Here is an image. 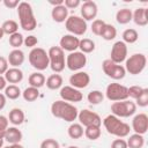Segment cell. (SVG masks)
Segmentation results:
<instances>
[{
  "instance_id": "3957f363",
  "label": "cell",
  "mask_w": 148,
  "mask_h": 148,
  "mask_svg": "<svg viewBox=\"0 0 148 148\" xmlns=\"http://www.w3.org/2000/svg\"><path fill=\"white\" fill-rule=\"evenodd\" d=\"M17 16L20 25L24 31H32L37 27V20L34 15L32 7L27 1H21L17 6Z\"/></svg>"
},
{
  "instance_id": "277c9868",
  "label": "cell",
  "mask_w": 148,
  "mask_h": 148,
  "mask_svg": "<svg viewBox=\"0 0 148 148\" xmlns=\"http://www.w3.org/2000/svg\"><path fill=\"white\" fill-rule=\"evenodd\" d=\"M30 65L37 69V72H42L50 66V60H49V54L47 51H45L42 47H34L29 52L28 56Z\"/></svg>"
},
{
  "instance_id": "83f0119b",
  "label": "cell",
  "mask_w": 148,
  "mask_h": 148,
  "mask_svg": "<svg viewBox=\"0 0 148 148\" xmlns=\"http://www.w3.org/2000/svg\"><path fill=\"white\" fill-rule=\"evenodd\" d=\"M116 21L119 24H127L132 21V10L128 8H121L116 13Z\"/></svg>"
},
{
  "instance_id": "f6af8a7d",
  "label": "cell",
  "mask_w": 148,
  "mask_h": 148,
  "mask_svg": "<svg viewBox=\"0 0 148 148\" xmlns=\"http://www.w3.org/2000/svg\"><path fill=\"white\" fill-rule=\"evenodd\" d=\"M64 6L67 9H74L81 6V1L80 0H64Z\"/></svg>"
},
{
  "instance_id": "ab89813d",
  "label": "cell",
  "mask_w": 148,
  "mask_h": 148,
  "mask_svg": "<svg viewBox=\"0 0 148 148\" xmlns=\"http://www.w3.org/2000/svg\"><path fill=\"white\" fill-rule=\"evenodd\" d=\"M104 25H105V22L103 20H99V18L94 20L92 23H91V31H92V34L96 35V36H99Z\"/></svg>"
},
{
  "instance_id": "2e32d148",
  "label": "cell",
  "mask_w": 148,
  "mask_h": 148,
  "mask_svg": "<svg viewBox=\"0 0 148 148\" xmlns=\"http://www.w3.org/2000/svg\"><path fill=\"white\" fill-rule=\"evenodd\" d=\"M69 83L72 87L76 88V89H83L86 87L89 86L90 83V76L87 72H83V71H79V72H75L74 74L71 75L69 77Z\"/></svg>"
},
{
  "instance_id": "c3c4849f",
  "label": "cell",
  "mask_w": 148,
  "mask_h": 148,
  "mask_svg": "<svg viewBox=\"0 0 148 148\" xmlns=\"http://www.w3.org/2000/svg\"><path fill=\"white\" fill-rule=\"evenodd\" d=\"M2 3L5 5V7L9 9H14V8H17V6L20 5V1L18 0H3Z\"/></svg>"
},
{
  "instance_id": "7bdbcfd3",
  "label": "cell",
  "mask_w": 148,
  "mask_h": 148,
  "mask_svg": "<svg viewBox=\"0 0 148 148\" xmlns=\"http://www.w3.org/2000/svg\"><path fill=\"white\" fill-rule=\"evenodd\" d=\"M23 44H24L27 47L34 49V47H36V45L38 44V39H37V37H36V36H34V35H29V36L24 37Z\"/></svg>"
},
{
  "instance_id": "4dcf8cb0",
  "label": "cell",
  "mask_w": 148,
  "mask_h": 148,
  "mask_svg": "<svg viewBox=\"0 0 148 148\" xmlns=\"http://www.w3.org/2000/svg\"><path fill=\"white\" fill-rule=\"evenodd\" d=\"M104 40H113L117 36V29L114 28V25L105 23V25L103 27V30L99 35Z\"/></svg>"
},
{
  "instance_id": "cb8c5ba5",
  "label": "cell",
  "mask_w": 148,
  "mask_h": 148,
  "mask_svg": "<svg viewBox=\"0 0 148 148\" xmlns=\"http://www.w3.org/2000/svg\"><path fill=\"white\" fill-rule=\"evenodd\" d=\"M24 119H25V116H24V112L18 109V108H14L9 111V114H8V120L9 123H12L14 126H20L24 123Z\"/></svg>"
},
{
  "instance_id": "f1b7e54d",
  "label": "cell",
  "mask_w": 148,
  "mask_h": 148,
  "mask_svg": "<svg viewBox=\"0 0 148 148\" xmlns=\"http://www.w3.org/2000/svg\"><path fill=\"white\" fill-rule=\"evenodd\" d=\"M127 142V147L128 148H142L145 146V138L141 134H132L130 135V138L126 140Z\"/></svg>"
},
{
  "instance_id": "6f0895ef",
  "label": "cell",
  "mask_w": 148,
  "mask_h": 148,
  "mask_svg": "<svg viewBox=\"0 0 148 148\" xmlns=\"http://www.w3.org/2000/svg\"><path fill=\"white\" fill-rule=\"evenodd\" d=\"M2 138H3V134H2V133H0V139H2Z\"/></svg>"
},
{
  "instance_id": "9a60e30c",
  "label": "cell",
  "mask_w": 148,
  "mask_h": 148,
  "mask_svg": "<svg viewBox=\"0 0 148 148\" xmlns=\"http://www.w3.org/2000/svg\"><path fill=\"white\" fill-rule=\"evenodd\" d=\"M81 17L87 22V21H94L96 18L97 13H98V7L95 1L87 0L81 5Z\"/></svg>"
},
{
  "instance_id": "b9f144b4",
  "label": "cell",
  "mask_w": 148,
  "mask_h": 148,
  "mask_svg": "<svg viewBox=\"0 0 148 148\" xmlns=\"http://www.w3.org/2000/svg\"><path fill=\"white\" fill-rule=\"evenodd\" d=\"M40 148H60V145L56 139L49 138V139H45L42 141Z\"/></svg>"
},
{
  "instance_id": "6da1fadb",
  "label": "cell",
  "mask_w": 148,
  "mask_h": 148,
  "mask_svg": "<svg viewBox=\"0 0 148 148\" xmlns=\"http://www.w3.org/2000/svg\"><path fill=\"white\" fill-rule=\"evenodd\" d=\"M51 113L56 118L62 119L67 123H74V120L77 119L79 110L74 104L58 99L51 104Z\"/></svg>"
},
{
  "instance_id": "1f68e13d",
  "label": "cell",
  "mask_w": 148,
  "mask_h": 148,
  "mask_svg": "<svg viewBox=\"0 0 148 148\" xmlns=\"http://www.w3.org/2000/svg\"><path fill=\"white\" fill-rule=\"evenodd\" d=\"M95 42L90 38H82L80 39V43H79V49H80V52L87 54V53H91L94 50H95Z\"/></svg>"
},
{
  "instance_id": "d6986e66",
  "label": "cell",
  "mask_w": 148,
  "mask_h": 148,
  "mask_svg": "<svg viewBox=\"0 0 148 148\" xmlns=\"http://www.w3.org/2000/svg\"><path fill=\"white\" fill-rule=\"evenodd\" d=\"M132 21L139 27H146L148 24V8L139 7L132 12Z\"/></svg>"
},
{
  "instance_id": "d590c367",
  "label": "cell",
  "mask_w": 148,
  "mask_h": 148,
  "mask_svg": "<svg viewBox=\"0 0 148 148\" xmlns=\"http://www.w3.org/2000/svg\"><path fill=\"white\" fill-rule=\"evenodd\" d=\"M87 99L90 104L97 105V104H99L104 101V94L101 90H91L90 92H88Z\"/></svg>"
},
{
  "instance_id": "4316f807",
  "label": "cell",
  "mask_w": 148,
  "mask_h": 148,
  "mask_svg": "<svg viewBox=\"0 0 148 148\" xmlns=\"http://www.w3.org/2000/svg\"><path fill=\"white\" fill-rule=\"evenodd\" d=\"M67 134L71 139H80L84 134L83 126L80 123H72L67 128Z\"/></svg>"
},
{
  "instance_id": "d4e9b609",
  "label": "cell",
  "mask_w": 148,
  "mask_h": 148,
  "mask_svg": "<svg viewBox=\"0 0 148 148\" xmlns=\"http://www.w3.org/2000/svg\"><path fill=\"white\" fill-rule=\"evenodd\" d=\"M62 83H64V80H62V76L58 73H54V74H51L46 81H45V84L46 87L50 89V90H57V89H60L62 87Z\"/></svg>"
},
{
  "instance_id": "5b68a950",
  "label": "cell",
  "mask_w": 148,
  "mask_h": 148,
  "mask_svg": "<svg viewBox=\"0 0 148 148\" xmlns=\"http://www.w3.org/2000/svg\"><path fill=\"white\" fill-rule=\"evenodd\" d=\"M49 60H50V68L54 73H61L66 67V57L65 51L61 50L59 46H51L47 51Z\"/></svg>"
},
{
  "instance_id": "db71d44e",
  "label": "cell",
  "mask_w": 148,
  "mask_h": 148,
  "mask_svg": "<svg viewBox=\"0 0 148 148\" xmlns=\"http://www.w3.org/2000/svg\"><path fill=\"white\" fill-rule=\"evenodd\" d=\"M3 141H5V139L2 138V139H0V148H2L3 147Z\"/></svg>"
},
{
  "instance_id": "7dc6e473",
  "label": "cell",
  "mask_w": 148,
  "mask_h": 148,
  "mask_svg": "<svg viewBox=\"0 0 148 148\" xmlns=\"http://www.w3.org/2000/svg\"><path fill=\"white\" fill-rule=\"evenodd\" d=\"M8 68H9V65H8L7 58L0 56V75H3Z\"/></svg>"
},
{
  "instance_id": "9c48e42d",
  "label": "cell",
  "mask_w": 148,
  "mask_h": 148,
  "mask_svg": "<svg viewBox=\"0 0 148 148\" xmlns=\"http://www.w3.org/2000/svg\"><path fill=\"white\" fill-rule=\"evenodd\" d=\"M105 97L111 102H119V101L128 99L127 87L118 82H112L105 89Z\"/></svg>"
},
{
  "instance_id": "e575fe53",
  "label": "cell",
  "mask_w": 148,
  "mask_h": 148,
  "mask_svg": "<svg viewBox=\"0 0 148 148\" xmlns=\"http://www.w3.org/2000/svg\"><path fill=\"white\" fill-rule=\"evenodd\" d=\"M38 96H39V89L30 87V86L28 88H25L22 92V97L27 102H35L38 98Z\"/></svg>"
},
{
  "instance_id": "816d5d0a",
  "label": "cell",
  "mask_w": 148,
  "mask_h": 148,
  "mask_svg": "<svg viewBox=\"0 0 148 148\" xmlns=\"http://www.w3.org/2000/svg\"><path fill=\"white\" fill-rule=\"evenodd\" d=\"M50 5H52L53 7H57V6H60V5H64V0H50L49 1Z\"/></svg>"
},
{
  "instance_id": "f5cc1de1",
  "label": "cell",
  "mask_w": 148,
  "mask_h": 148,
  "mask_svg": "<svg viewBox=\"0 0 148 148\" xmlns=\"http://www.w3.org/2000/svg\"><path fill=\"white\" fill-rule=\"evenodd\" d=\"M2 148H24L21 143H14V145H9L7 147H2Z\"/></svg>"
},
{
  "instance_id": "7402d4cb",
  "label": "cell",
  "mask_w": 148,
  "mask_h": 148,
  "mask_svg": "<svg viewBox=\"0 0 148 148\" xmlns=\"http://www.w3.org/2000/svg\"><path fill=\"white\" fill-rule=\"evenodd\" d=\"M3 76L7 81V83L16 84L23 80V72L17 67H10L7 69V72L3 74Z\"/></svg>"
},
{
  "instance_id": "836d02e7",
  "label": "cell",
  "mask_w": 148,
  "mask_h": 148,
  "mask_svg": "<svg viewBox=\"0 0 148 148\" xmlns=\"http://www.w3.org/2000/svg\"><path fill=\"white\" fill-rule=\"evenodd\" d=\"M1 29H2V31H3L5 35L10 36V35L17 32V30H18V23L16 21H14V20H7V21H5L2 23Z\"/></svg>"
},
{
  "instance_id": "8fae6325",
  "label": "cell",
  "mask_w": 148,
  "mask_h": 148,
  "mask_svg": "<svg viewBox=\"0 0 148 148\" xmlns=\"http://www.w3.org/2000/svg\"><path fill=\"white\" fill-rule=\"evenodd\" d=\"M87 65V56L80 51L71 52L66 57V67L69 71L79 72Z\"/></svg>"
},
{
  "instance_id": "603a6c76",
  "label": "cell",
  "mask_w": 148,
  "mask_h": 148,
  "mask_svg": "<svg viewBox=\"0 0 148 148\" xmlns=\"http://www.w3.org/2000/svg\"><path fill=\"white\" fill-rule=\"evenodd\" d=\"M51 17L54 22L57 23H62L67 20L68 17V9L64 6V5H60V6H57V7H53L52 10H51Z\"/></svg>"
},
{
  "instance_id": "f907efd6",
  "label": "cell",
  "mask_w": 148,
  "mask_h": 148,
  "mask_svg": "<svg viewBox=\"0 0 148 148\" xmlns=\"http://www.w3.org/2000/svg\"><path fill=\"white\" fill-rule=\"evenodd\" d=\"M7 87V81L5 79L3 75H0V91L1 90H5V88Z\"/></svg>"
},
{
  "instance_id": "484cf974",
  "label": "cell",
  "mask_w": 148,
  "mask_h": 148,
  "mask_svg": "<svg viewBox=\"0 0 148 148\" xmlns=\"http://www.w3.org/2000/svg\"><path fill=\"white\" fill-rule=\"evenodd\" d=\"M45 81H46V79H45L44 74H42L40 72H34L28 77V82H29L30 87H34L37 89L42 88L45 84Z\"/></svg>"
},
{
  "instance_id": "7c38bea8",
  "label": "cell",
  "mask_w": 148,
  "mask_h": 148,
  "mask_svg": "<svg viewBox=\"0 0 148 148\" xmlns=\"http://www.w3.org/2000/svg\"><path fill=\"white\" fill-rule=\"evenodd\" d=\"M77 119H79V123L84 127L101 126L102 125V118L96 112L88 110V109H83V110L79 111Z\"/></svg>"
},
{
  "instance_id": "f546056e",
  "label": "cell",
  "mask_w": 148,
  "mask_h": 148,
  "mask_svg": "<svg viewBox=\"0 0 148 148\" xmlns=\"http://www.w3.org/2000/svg\"><path fill=\"white\" fill-rule=\"evenodd\" d=\"M121 37H123V42L126 45L127 44H133L139 39V32L133 28H128V29L124 30Z\"/></svg>"
},
{
  "instance_id": "52a82bcc",
  "label": "cell",
  "mask_w": 148,
  "mask_h": 148,
  "mask_svg": "<svg viewBox=\"0 0 148 148\" xmlns=\"http://www.w3.org/2000/svg\"><path fill=\"white\" fill-rule=\"evenodd\" d=\"M111 112L113 116L118 118H127L133 116L136 112V105L134 102L130 99L113 102L111 104Z\"/></svg>"
},
{
  "instance_id": "d6a6232c",
  "label": "cell",
  "mask_w": 148,
  "mask_h": 148,
  "mask_svg": "<svg viewBox=\"0 0 148 148\" xmlns=\"http://www.w3.org/2000/svg\"><path fill=\"white\" fill-rule=\"evenodd\" d=\"M3 95L6 96V98H9V99H17L21 95H22V91L20 89L18 86L16 84H9L5 88V92Z\"/></svg>"
},
{
  "instance_id": "ee69618b",
  "label": "cell",
  "mask_w": 148,
  "mask_h": 148,
  "mask_svg": "<svg viewBox=\"0 0 148 148\" xmlns=\"http://www.w3.org/2000/svg\"><path fill=\"white\" fill-rule=\"evenodd\" d=\"M111 148H128V147L126 140H124L123 138H118L111 142Z\"/></svg>"
},
{
  "instance_id": "7a4b0ae2",
  "label": "cell",
  "mask_w": 148,
  "mask_h": 148,
  "mask_svg": "<svg viewBox=\"0 0 148 148\" xmlns=\"http://www.w3.org/2000/svg\"><path fill=\"white\" fill-rule=\"evenodd\" d=\"M103 126L106 130V132L111 135H114L117 138H126L128 136L131 132V127L127 123L120 120V118L113 116L112 113L106 116L103 120Z\"/></svg>"
},
{
  "instance_id": "74e56055",
  "label": "cell",
  "mask_w": 148,
  "mask_h": 148,
  "mask_svg": "<svg viewBox=\"0 0 148 148\" xmlns=\"http://www.w3.org/2000/svg\"><path fill=\"white\" fill-rule=\"evenodd\" d=\"M23 40H24L23 35L17 31V32H15V34H13V35L9 36L8 43H9V45H10L12 47H14V49H20V46H22V44H23Z\"/></svg>"
},
{
  "instance_id": "60d3db41",
  "label": "cell",
  "mask_w": 148,
  "mask_h": 148,
  "mask_svg": "<svg viewBox=\"0 0 148 148\" xmlns=\"http://www.w3.org/2000/svg\"><path fill=\"white\" fill-rule=\"evenodd\" d=\"M143 88L141 86H132L130 88H127V92H128V97L133 98L134 101L140 96V94L142 92Z\"/></svg>"
},
{
  "instance_id": "5bb4252c",
  "label": "cell",
  "mask_w": 148,
  "mask_h": 148,
  "mask_svg": "<svg viewBox=\"0 0 148 148\" xmlns=\"http://www.w3.org/2000/svg\"><path fill=\"white\" fill-rule=\"evenodd\" d=\"M59 95H60L62 101L68 102V103H77V102H81L82 98H83L82 92L79 89H76V88H74L72 86L61 87Z\"/></svg>"
},
{
  "instance_id": "ffe728a7",
  "label": "cell",
  "mask_w": 148,
  "mask_h": 148,
  "mask_svg": "<svg viewBox=\"0 0 148 148\" xmlns=\"http://www.w3.org/2000/svg\"><path fill=\"white\" fill-rule=\"evenodd\" d=\"M24 59H25V56H24V52L20 49H14L9 52L8 54V58H7V61H8V65L12 66V67H20L23 62H24Z\"/></svg>"
},
{
  "instance_id": "681fc988",
  "label": "cell",
  "mask_w": 148,
  "mask_h": 148,
  "mask_svg": "<svg viewBox=\"0 0 148 148\" xmlns=\"http://www.w3.org/2000/svg\"><path fill=\"white\" fill-rule=\"evenodd\" d=\"M6 103H7V98H6V96H5L2 92H0V111L6 106Z\"/></svg>"
},
{
  "instance_id": "f35d334b",
  "label": "cell",
  "mask_w": 148,
  "mask_h": 148,
  "mask_svg": "<svg viewBox=\"0 0 148 148\" xmlns=\"http://www.w3.org/2000/svg\"><path fill=\"white\" fill-rule=\"evenodd\" d=\"M135 105L140 108H146L148 105V88H143L140 96L135 99Z\"/></svg>"
},
{
  "instance_id": "8d00e7d4",
  "label": "cell",
  "mask_w": 148,
  "mask_h": 148,
  "mask_svg": "<svg viewBox=\"0 0 148 148\" xmlns=\"http://www.w3.org/2000/svg\"><path fill=\"white\" fill-rule=\"evenodd\" d=\"M101 126H89L84 128V135L88 140L95 141L101 136Z\"/></svg>"
},
{
  "instance_id": "e0dca14e",
  "label": "cell",
  "mask_w": 148,
  "mask_h": 148,
  "mask_svg": "<svg viewBox=\"0 0 148 148\" xmlns=\"http://www.w3.org/2000/svg\"><path fill=\"white\" fill-rule=\"evenodd\" d=\"M132 130L136 134H146L148 131V116L146 113H138L132 119Z\"/></svg>"
},
{
  "instance_id": "8992f818",
  "label": "cell",
  "mask_w": 148,
  "mask_h": 148,
  "mask_svg": "<svg viewBox=\"0 0 148 148\" xmlns=\"http://www.w3.org/2000/svg\"><path fill=\"white\" fill-rule=\"evenodd\" d=\"M147 65V58L143 53H134L126 58L125 60V71L131 75H138L143 72Z\"/></svg>"
},
{
  "instance_id": "4fadbf2b",
  "label": "cell",
  "mask_w": 148,
  "mask_h": 148,
  "mask_svg": "<svg viewBox=\"0 0 148 148\" xmlns=\"http://www.w3.org/2000/svg\"><path fill=\"white\" fill-rule=\"evenodd\" d=\"M128 53L127 45L123 40H118L112 45L111 53H110V60L116 62V64H121L123 61L126 60Z\"/></svg>"
},
{
  "instance_id": "bcb514c9",
  "label": "cell",
  "mask_w": 148,
  "mask_h": 148,
  "mask_svg": "<svg viewBox=\"0 0 148 148\" xmlns=\"http://www.w3.org/2000/svg\"><path fill=\"white\" fill-rule=\"evenodd\" d=\"M8 123H9L8 118L3 114H0V133L5 134L6 130L8 128Z\"/></svg>"
},
{
  "instance_id": "680465c9",
  "label": "cell",
  "mask_w": 148,
  "mask_h": 148,
  "mask_svg": "<svg viewBox=\"0 0 148 148\" xmlns=\"http://www.w3.org/2000/svg\"><path fill=\"white\" fill-rule=\"evenodd\" d=\"M0 2H1V0H0Z\"/></svg>"
},
{
  "instance_id": "11a10c76",
  "label": "cell",
  "mask_w": 148,
  "mask_h": 148,
  "mask_svg": "<svg viewBox=\"0 0 148 148\" xmlns=\"http://www.w3.org/2000/svg\"><path fill=\"white\" fill-rule=\"evenodd\" d=\"M3 31H2V29H1V27H0V39H2V37H3Z\"/></svg>"
},
{
  "instance_id": "ba28073f",
  "label": "cell",
  "mask_w": 148,
  "mask_h": 148,
  "mask_svg": "<svg viewBox=\"0 0 148 148\" xmlns=\"http://www.w3.org/2000/svg\"><path fill=\"white\" fill-rule=\"evenodd\" d=\"M65 28L71 35H74L77 37L86 34L88 25H87V22L81 16L71 15L65 21Z\"/></svg>"
},
{
  "instance_id": "44dd1931",
  "label": "cell",
  "mask_w": 148,
  "mask_h": 148,
  "mask_svg": "<svg viewBox=\"0 0 148 148\" xmlns=\"http://www.w3.org/2000/svg\"><path fill=\"white\" fill-rule=\"evenodd\" d=\"M23 138V134L22 132L15 127V126H12V127H8L3 134V139L5 141H7L9 145H14V143H20L21 140Z\"/></svg>"
},
{
  "instance_id": "9f6ffc18",
  "label": "cell",
  "mask_w": 148,
  "mask_h": 148,
  "mask_svg": "<svg viewBox=\"0 0 148 148\" xmlns=\"http://www.w3.org/2000/svg\"><path fill=\"white\" fill-rule=\"evenodd\" d=\"M67 148H80V147H77V146H69V147H67Z\"/></svg>"
},
{
  "instance_id": "30bf717a",
  "label": "cell",
  "mask_w": 148,
  "mask_h": 148,
  "mask_svg": "<svg viewBox=\"0 0 148 148\" xmlns=\"http://www.w3.org/2000/svg\"><path fill=\"white\" fill-rule=\"evenodd\" d=\"M102 69L106 76H109L113 80H121L126 75L125 67L123 65L111 61L110 59H105L102 62Z\"/></svg>"
},
{
  "instance_id": "ac0fdd59",
  "label": "cell",
  "mask_w": 148,
  "mask_h": 148,
  "mask_svg": "<svg viewBox=\"0 0 148 148\" xmlns=\"http://www.w3.org/2000/svg\"><path fill=\"white\" fill-rule=\"evenodd\" d=\"M79 43H80L79 37H76L74 35H71V34H66L60 38L59 47L61 50L68 51L71 53V52H74L79 49Z\"/></svg>"
}]
</instances>
